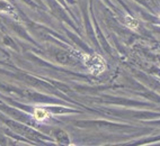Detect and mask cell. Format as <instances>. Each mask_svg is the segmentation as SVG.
Wrapping results in <instances>:
<instances>
[{
  "label": "cell",
  "mask_w": 160,
  "mask_h": 146,
  "mask_svg": "<svg viewBox=\"0 0 160 146\" xmlns=\"http://www.w3.org/2000/svg\"><path fill=\"white\" fill-rule=\"evenodd\" d=\"M33 116H34L35 120H37V121H44V120H46V119L50 117V114L46 111L45 109H43V108H35L34 109V112H33Z\"/></svg>",
  "instance_id": "7a4b0ae2"
},
{
  "label": "cell",
  "mask_w": 160,
  "mask_h": 146,
  "mask_svg": "<svg viewBox=\"0 0 160 146\" xmlns=\"http://www.w3.org/2000/svg\"><path fill=\"white\" fill-rule=\"evenodd\" d=\"M82 59L85 61L86 66L90 70L92 74H100L102 72L105 71V61L98 54H82Z\"/></svg>",
  "instance_id": "6da1fadb"
},
{
  "label": "cell",
  "mask_w": 160,
  "mask_h": 146,
  "mask_svg": "<svg viewBox=\"0 0 160 146\" xmlns=\"http://www.w3.org/2000/svg\"><path fill=\"white\" fill-rule=\"evenodd\" d=\"M125 23L126 25H128V27L131 29H137L138 28V25H139V23H138V20L134 19L133 17H131V16H125Z\"/></svg>",
  "instance_id": "3957f363"
},
{
  "label": "cell",
  "mask_w": 160,
  "mask_h": 146,
  "mask_svg": "<svg viewBox=\"0 0 160 146\" xmlns=\"http://www.w3.org/2000/svg\"><path fill=\"white\" fill-rule=\"evenodd\" d=\"M158 17H159V19H160V14H159V15H158Z\"/></svg>",
  "instance_id": "277c9868"
}]
</instances>
